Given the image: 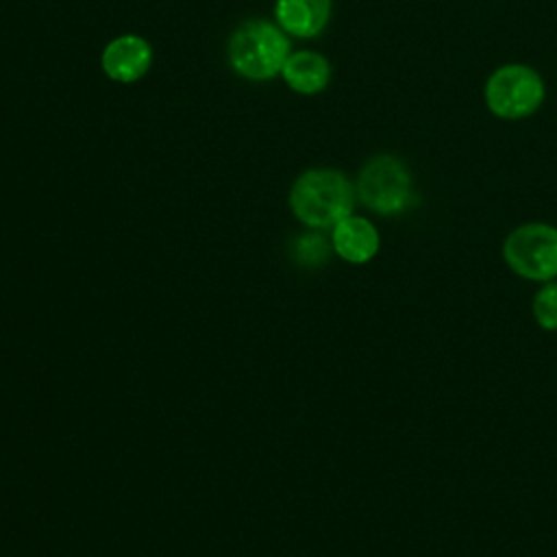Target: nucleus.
Here are the masks:
<instances>
[{"label":"nucleus","instance_id":"nucleus-2","mask_svg":"<svg viewBox=\"0 0 557 557\" xmlns=\"http://www.w3.org/2000/svg\"><path fill=\"white\" fill-rule=\"evenodd\" d=\"M231 70L248 81H268L281 74L289 52L287 33L268 20L239 24L228 39Z\"/></svg>","mask_w":557,"mask_h":557},{"label":"nucleus","instance_id":"nucleus-10","mask_svg":"<svg viewBox=\"0 0 557 557\" xmlns=\"http://www.w3.org/2000/svg\"><path fill=\"white\" fill-rule=\"evenodd\" d=\"M535 322L546 331H557V283H546L533 298Z\"/></svg>","mask_w":557,"mask_h":557},{"label":"nucleus","instance_id":"nucleus-7","mask_svg":"<svg viewBox=\"0 0 557 557\" xmlns=\"http://www.w3.org/2000/svg\"><path fill=\"white\" fill-rule=\"evenodd\" d=\"M276 24L294 37H315L331 17V0H276Z\"/></svg>","mask_w":557,"mask_h":557},{"label":"nucleus","instance_id":"nucleus-5","mask_svg":"<svg viewBox=\"0 0 557 557\" xmlns=\"http://www.w3.org/2000/svg\"><path fill=\"white\" fill-rule=\"evenodd\" d=\"M355 191L368 209L394 215L411 200V176L403 161L392 154H379L361 168Z\"/></svg>","mask_w":557,"mask_h":557},{"label":"nucleus","instance_id":"nucleus-8","mask_svg":"<svg viewBox=\"0 0 557 557\" xmlns=\"http://www.w3.org/2000/svg\"><path fill=\"white\" fill-rule=\"evenodd\" d=\"M333 250L348 263H366L379 252V231L366 218L346 215L333 226Z\"/></svg>","mask_w":557,"mask_h":557},{"label":"nucleus","instance_id":"nucleus-4","mask_svg":"<svg viewBox=\"0 0 557 557\" xmlns=\"http://www.w3.org/2000/svg\"><path fill=\"white\" fill-rule=\"evenodd\" d=\"M507 265L529 281H553L557 276V228L531 222L513 228L505 244Z\"/></svg>","mask_w":557,"mask_h":557},{"label":"nucleus","instance_id":"nucleus-1","mask_svg":"<svg viewBox=\"0 0 557 557\" xmlns=\"http://www.w3.org/2000/svg\"><path fill=\"white\" fill-rule=\"evenodd\" d=\"M355 194L352 183L339 170L315 168L302 172L294 181L289 189V207L302 224L329 228L350 215Z\"/></svg>","mask_w":557,"mask_h":557},{"label":"nucleus","instance_id":"nucleus-11","mask_svg":"<svg viewBox=\"0 0 557 557\" xmlns=\"http://www.w3.org/2000/svg\"><path fill=\"white\" fill-rule=\"evenodd\" d=\"M294 255L302 265H318L329 257V242L315 233L302 235L294 244Z\"/></svg>","mask_w":557,"mask_h":557},{"label":"nucleus","instance_id":"nucleus-6","mask_svg":"<svg viewBox=\"0 0 557 557\" xmlns=\"http://www.w3.org/2000/svg\"><path fill=\"white\" fill-rule=\"evenodd\" d=\"M102 72L115 83H135L152 65V48L139 35H120L111 39L100 57Z\"/></svg>","mask_w":557,"mask_h":557},{"label":"nucleus","instance_id":"nucleus-3","mask_svg":"<svg viewBox=\"0 0 557 557\" xmlns=\"http://www.w3.org/2000/svg\"><path fill=\"white\" fill-rule=\"evenodd\" d=\"M544 100L542 76L522 63L500 65L485 83V104L503 120H520L540 109Z\"/></svg>","mask_w":557,"mask_h":557},{"label":"nucleus","instance_id":"nucleus-9","mask_svg":"<svg viewBox=\"0 0 557 557\" xmlns=\"http://www.w3.org/2000/svg\"><path fill=\"white\" fill-rule=\"evenodd\" d=\"M281 76L294 91L311 96L326 89L331 81V65L326 57L313 50H298L287 57Z\"/></svg>","mask_w":557,"mask_h":557}]
</instances>
